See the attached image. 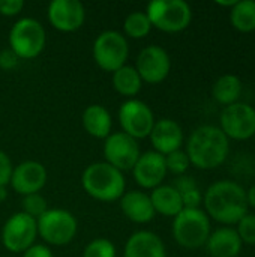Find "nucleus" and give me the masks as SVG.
I'll return each mask as SVG.
<instances>
[{"mask_svg": "<svg viewBox=\"0 0 255 257\" xmlns=\"http://www.w3.org/2000/svg\"><path fill=\"white\" fill-rule=\"evenodd\" d=\"M203 203L209 218L231 227L248 214L246 190L230 179L213 182L203 196Z\"/></svg>", "mask_w": 255, "mask_h": 257, "instance_id": "nucleus-1", "label": "nucleus"}, {"mask_svg": "<svg viewBox=\"0 0 255 257\" xmlns=\"http://www.w3.org/2000/svg\"><path fill=\"white\" fill-rule=\"evenodd\" d=\"M185 152L191 166L200 170H212L227 160L230 140L219 126L201 125L191 133Z\"/></svg>", "mask_w": 255, "mask_h": 257, "instance_id": "nucleus-2", "label": "nucleus"}, {"mask_svg": "<svg viewBox=\"0 0 255 257\" xmlns=\"http://www.w3.org/2000/svg\"><path fill=\"white\" fill-rule=\"evenodd\" d=\"M84 191L99 202H116L125 194V176L108 163H93L81 176Z\"/></svg>", "mask_w": 255, "mask_h": 257, "instance_id": "nucleus-3", "label": "nucleus"}, {"mask_svg": "<svg viewBox=\"0 0 255 257\" xmlns=\"http://www.w3.org/2000/svg\"><path fill=\"white\" fill-rule=\"evenodd\" d=\"M210 233V218L200 208H183L173 220V238L183 248L204 247Z\"/></svg>", "mask_w": 255, "mask_h": 257, "instance_id": "nucleus-4", "label": "nucleus"}, {"mask_svg": "<svg viewBox=\"0 0 255 257\" xmlns=\"http://www.w3.org/2000/svg\"><path fill=\"white\" fill-rule=\"evenodd\" d=\"M146 15L152 27L165 33L182 32L192 20L191 6L183 0H153L147 5Z\"/></svg>", "mask_w": 255, "mask_h": 257, "instance_id": "nucleus-5", "label": "nucleus"}, {"mask_svg": "<svg viewBox=\"0 0 255 257\" xmlns=\"http://www.w3.org/2000/svg\"><path fill=\"white\" fill-rule=\"evenodd\" d=\"M45 42V29L35 18L18 20L9 32V48L20 59H35L42 53Z\"/></svg>", "mask_w": 255, "mask_h": 257, "instance_id": "nucleus-6", "label": "nucleus"}, {"mask_svg": "<svg viewBox=\"0 0 255 257\" xmlns=\"http://www.w3.org/2000/svg\"><path fill=\"white\" fill-rule=\"evenodd\" d=\"M128 54V41L117 30H105L93 42V59L102 71L116 72L125 66Z\"/></svg>", "mask_w": 255, "mask_h": 257, "instance_id": "nucleus-7", "label": "nucleus"}, {"mask_svg": "<svg viewBox=\"0 0 255 257\" xmlns=\"http://www.w3.org/2000/svg\"><path fill=\"white\" fill-rule=\"evenodd\" d=\"M38 235L50 245H66L77 235V220L66 209H48L36 220Z\"/></svg>", "mask_w": 255, "mask_h": 257, "instance_id": "nucleus-8", "label": "nucleus"}, {"mask_svg": "<svg viewBox=\"0 0 255 257\" xmlns=\"http://www.w3.org/2000/svg\"><path fill=\"white\" fill-rule=\"evenodd\" d=\"M219 128L237 142L249 140L255 136V108L246 102H234L222 108L219 114Z\"/></svg>", "mask_w": 255, "mask_h": 257, "instance_id": "nucleus-9", "label": "nucleus"}, {"mask_svg": "<svg viewBox=\"0 0 255 257\" xmlns=\"http://www.w3.org/2000/svg\"><path fill=\"white\" fill-rule=\"evenodd\" d=\"M38 236L36 220L24 212L11 215L2 229V242L11 253H24L29 250Z\"/></svg>", "mask_w": 255, "mask_h": 257, "instance_id": "nucleus-10", "label": "nucleus"}, {"mask_svg": "<svg viewBox=\"0 0 255 257\" xmlns=\"http://www.w3.org/2000/svg\"><path fill=\"white\" fill-rule=\"evenodd\" d=\"M155 122L152 108L140 99H128L119 108V123L123 133L135 140L149 137Z\"/></svg>", "mask_w": 255, "mask_h": 257, "instance_id": "nucleus-11", "label": "nucleus"}, {"mask_svg": "<svg viewBox=\"0 0 255 257\" xmlns=\"http://www.w3.org/2000/svg\"><path fill=\"white\" fill-rule=\"evenodd\" d=\"M140 155L141 152L137 140L129 137L123 131L110 134L104 142L105 163L120 172L132 170Z\"/></svg>", "mask_w": 255, "mask_h": 257, "instance_id": "nucleus-12", "label": "nucleus"}, {"mask_svg": "<svg viewBox=\"0 0 255 257\" xmlns=\"http://www.w3.org/2000/svg\"><path fill=\"white\" fill-rule=\"evenodd\" d=\"M135 69L143 81L147 84L162 83L171 69V60L168 53L159 45H147L137 57Z\"/></svg>", "mask_w": 255, "mask_h": 257, "instance_id": "nucleus-13", "label": "nucleus"}, {"mask_svg": "<svg viewBox=\"0 0 255 257\" xmlns=\"http://www.w3.org/2000/svg\"><path fill=\"white\" fill-rule=\"evenodd\" d=\"M86 20V9L80 0H53L48 6V21L60 32H75Z\"/></svg>", "mask_w": 255, "mask_h": 257, "instance_id": "nucleus-14", "label": "nucleus"}, {"mask_svg": "<svg viewBox=\"0 0 255 257\" xmlns=\"http://www.w3.org/2000/svg\"><path fill=\"white\" fill-rule=\"evenodd\" d=\"M47 169L38 161H23L12 170L9 185L18 194L29 196L39 193L47 184Z\"/></svg>", "mask_w": 255, "mask_h": 257, "instance_id": "nucleus-15", "label": "nucleus"}, {"mask_svg": "<svg viewBox=\"0 0 255 257\" xmlns=\"http://www.w3.org/2000/svg\"><path fill=\"white\" fill-rule=\"evenodd\" d=\"M132 172L134 179L140 187L146 190H155L156 187L162 185V181L168 173L165 166V157L155 151L144 152L137 160Z\"/></svg>", "mask_w": 255, "mask_h": 257, "instance_id": "nucleus-16", "label": "nucleus"}, {"mask_svg": "<svg viewBox=\"0 0 255 257\" xmlns=\"http://www.w3.org/2000/svg\"><path fill=\"white\" fill-rule=\"evenodd\" d=\"M149 137H150L155 152H158L164 157L174 151H179L180 146L183 145L182 126L173 119L156 120Z\"/></svg>", "mask_w": 255, "mask_h": 257, "instance_id": "nucleus-17", "label": "nucleus"}, {"mask_svg": "<svg viewBox=\"0 0 255 257\" xmlns=\"http://www.w3.org/2000/svg\"><path fill=\"white\" fill-rule=\"evenodd\" d=\"M120 209L123 215L137 224H146L156 215L150 196L143 191H128L120 197Z\"/></svg>", "mask_w": 255, "mask_h": 257, "instance_id": "nucleus-18", "label": "nucleus"}, {"mask_svg": "<svg viewBox=\"0 0 255 257\" xmlns=\"http://www.w3.org/2000/svg\"><path fill=\"white\" fill-rule=\"evenodd\" d=\"M123 257H167L162 239L149 230H140L129 236Z\"/></svg>", "mask_w": 255, "mask_h": 257, "instance_id": "nucleus-19", "label": "nucleus"}, {"mask_svg": "<svg viewBox=\"0 0 255 257\" xmlns=\"http://www.w3.org/2000/svg\"><path fill=\"white\" fill-rule=\"evenodd\" d=\"M204 247L210 257H237L243 244L234 227L224 226L210 233Z\"/></svg>", "mask_w": 255, "mask_h": 257, "instance_id": "nucleus-20", "label": "nucleus"}, {"mask_svg": "<svg viewBox=\"0 0 255 257\" xmlns=\"http://www.w3.org/2000/svg\"><path fill=\"white\" fill-rule=\"evenodd\" d=\"M83 128L86 133L95 139H107L111 130V114L110 111L99 104H92L83 111Z\"/></svg>", "mask_w": 255, "mask_h": 257, "instance_id": "nucleus-21", "label": "nucleus"}, {"mask_svg": "<svg viewBox=\"0 0 255 257\" xmlns=\"http://www.w3.org/2000/svg\"><path fill=\"white\" fill-rule=\"evenodd\" d=\"M150 200L153 205V209L156 214H161L164 217H176L182 209V197L179 191L173 185H159L155 190H152Z\"/></svg>", "mask_w": 255, "mask_h": 257, "instance_id": "nucleus-22", "label": "nucleus"}, {"mask_svg": "<svg viewBox=\"0 0 255 257\" xmlns=\"http://www.w3.org/2000/svg\"><path fill=\"white\" fill-rule=\"evenodd\" d=\"M242 89H243L242 80L237 75L225 74V75H221L215 81V84L212 87V96L215 98L216 102L227 107L234 102H239Z\"/></svg>", "mask_w": 255, "mask_h": 257, "instance_id": "nucleus-23", "label": "nucleus"}, {"mask_svg": "<svg viewBox=\"0 0 255 257\" xmlns=\"http://www.w3.org/2000/svg\"><path fill=\"white\" fill-rule=\"evenodd\" d=\"M113 86L117 93L123 96H135L143 86V80L134 66H122L113 72Z\"/></svg>", "mask_w": 255, "mask_h": 257, "instance_id": "nucleus-24", "label": "nucleus"}, {"mask_svg": "<svg viewBox=\"0 0 255 257\" xmlns=\"http://www.w3.org/2000/svg\"><path fill=\"white\" fill-rule=\"evenodd\" d=\"M231 26L242 33H251L255 30V2L242 0L230 9Z\"/></svg>", "mask_w": 255, "mask_h": 257, "instance_id": "nucleus-25", "label": "nucleus"}, {"mask_svg": "<svg viewBox=\"0 0 255 257\" xmlns=\"http://www.w3.org/2000/svg\"><path fill=\"white\" fill-rule=\"evenodd\" d=\"M123 29H125V33L129 38L141 39L146 35H149V32L152 29V24H150L146 12L137 11V12H132V14H129L126 17V20L123 23Z\"/></svg>", "mask_w": 255, "mask_h": 257, "instance_id": "nucleus-26", "label": "nucleus"}, {"mask_svg": "<svg viewBox=\"0 0 255 257\" xmlns=\"http://www.w3.org/2000/svg\"><path fill=\"white\" fill-rule=\"evenodd\" d=\"M21 208H23L21 212L38 220L41 215H44L48 211V203L39 193H35V194H29V196L23 197Z\"/></svg>", "mask_w": 255, "mask_h": 257, "instance_id": "nucleus-27", "label": "nucleus"}, {"mask_svg": "<svg viewBox=\"0 0 255 257\" xmlns=\"http://www.w3.org/2000/svg\"><path fill=\"white\" fill-rule=\"evenodd\" d=\"M83 257H116V247L107 238H96L86 245Z\"/></svg>", "mask_w": 255, "mask_h": 257, "instance_id": "nucleus-28", "label": "nucleus"}, {"mask_svg": "<svg viewBox=\"0 0 255 257\" xmlns=\"http://www.w3.org/2000/svg\"><path fill=\"white\" fill-rule=\"evenodd\" d=\"M165 166H167L168 172L182 176V175L186 173L191 163H189V158H188L186 152L179 149V151H174V152L165 155Z\"/></svg>", "mask_w": 255, "mask_h": 257, "instance_id": "nucleus-29", "label": "nucleus"}, {"mask_svg": "<svg viewBox=\"0 0 255 257\" xmlns=\"http://www.w3.org/2000/svg\"><path fill=\"white\" fill-rule=\"evenodd\" d=\"M236 232L242 241V244L255 245V214H246L237 224Z\"/></svg>", "mask_w": 255, "mask_h": 257, "instance_id": "nucleus-30", "label": "nucleus"}, {"mask_svg": "<svg viewBox=\"0 0 255 257\" xmlns=\"http://www.w3.org/2000/svg\"><path fill=\"white\" fill-rule=\"evenodd\" d=\"M12 163L9 160V157L0 151V187H6L11 181V176H12Z\"/></svg>", "mask_w": 255, "mask_h": 257, "instance_id": "nucleus-31", "label": "nucleus"}, {"mask_svg": "<svg viewBox=\"0 0 255 257\" xmlns=\"http://www.w3.org/2000/svg\"><path fill=\"white\" fill-rule=\"evenodd\" d=\"M18 62H20V57L11 48H5L0 51V69L11 71L18 66Z\"/></svg>", "mask_w": 255, "mask_h": 257, "instance_id": "nucleus-32", "label": "nucleus"}, {"mask_svg": "<svg viewBox=\"0 0 255 257\" xmlns=\"http://www.w3.org/2000/svg\"><path fill=\"white\" fill-rule=\"evenodd\" d=\"M24 8L23 0H0V14L5 17L18 15Z\"/></svg>", "mask_w": 255, "mask_h": 257, "instance_id": "nucleus-33", "label": "nucleus"}, {"mask_svg": "<svg viewBox=\"0 0 255 257\" xmlns=\"http://www.w3.org/2000/svg\"><path fill=\"white\" fill-rule=\"evenodd\" d=\"M173 187L179 191V194H183V193H186V191H189V190L198 188V185H197L195 179H194V178H191V176H186V175L179 176V178L174 181Z\"/></svg>", "mask_w": 255, "mask_h": 257, "instance_id": "nucleus-34", "label": "nucleus"}, {"mask_svg": "<svg viewBox=\"0 0 255 257\" xmlns=\"http://www.w3.org/2000/svg\"><path fill=\"white\" fill-rule=\"evenodd\" d=\"M23 257H54L53 251L44 244H33L29 250L23 253Z\"/></svg>", "mask_w": 255, "mask_h": 257, "instance_id": "nucleus-35", "label": "nucleus"}, {"mask_svg": "<svg viewBox=\"0 0 255 257\" xmlns=\"http://www.w3.org/2000/svg\"><path fill=\"white\" fill-rule=\"evenodd\" d=\"M246 200H248V206L255 209V184L246 191Z\"/></svg>", "mask_w": 255, "mask_h": 257, "instance_id": "nucleus-36", "label": "nucleus"}, {"mask_svg": "<svg viewBox=\"0 0 255 257\" xmlns=\"http://www.w3.org/2000/svg\"><path fill=\"white\" fill-rule=\"evenodd\" d=\"M237 3V0H228V2H216V5H219V6H224V8H233L234 5Z\"/></svg>", "mask_w": 255, "mask_h": 257, "instance_id": "nucleus-37", "label": "nucleus"}, {"mask_svg": "<svg viewBox=\"0 0 255 257\" xmlns=\"http://www.w3.org/2000/svg\"><path fill=\"white\" fill-rule=\"evenodd\" d=\"M6 197H8V191H6V188H5V187H0V203H2V202H5V200H6Z\"/></svg>", "mask_w": 255, "mask_h": 257, "instance_id": "nucleus-38", "label": "nucleus"}]
</instances>
